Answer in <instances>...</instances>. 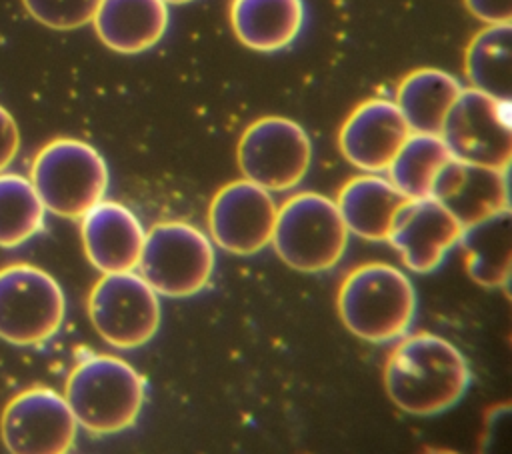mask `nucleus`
<instances>
[{"instance_id":"f257e3e1","label":"nucleus","mask_w":512,"mask_h":454,"mask_svg":"<svg viewBox=\"0 0 512 454\" xmlns=\"http://www.w3.org/2000/svg\"><path fill=\"white\" fill-rule=\"evenodd\" d=\"M470 368L446 338L416 332L402 338L384 364L390 400L412 416H434L452 408L468 390Z\"/></svg>"},{"instance_id":"f03ea898","label":"nucleus","mask_w":512,"mask_h":454,"mask_svg":"<svg viewBox=\"0 0 512 454\" xmlns=\"http://www.w3.org/2000/svg\"><path fill=\"white\" fill-rule=\"evenodd\" d=\"M336 306L348 332L382 344L404 336L410 328L416 314V290L400 268L368 262L346 274Z\"/></svg>"},{"instance_id":"7ed1b4c3","label":"nucleus","mask_w":512,"mask_h":454,"mask_svg":"<svg viewBox=\"0 0 512 454\" xmlns=\"http://www.w3.org/2000/svg\"><path fill=\"white\" fill-rule=\"evenodd\" d=\"M146 396V382L126 360L94 354L68 374L64 400L78 426L92 434H116L130 428Z\"/></svg>"},{"instance_id":"20e7f679","label":"nucleus","mask_w":512,"mask_h":454,"mask_svg":"<svg viewBox=\"0 0 512 454\" xmlns=\"http://www.w3.org/2000/svg\"><path fill=\"white\" fill-rule=\"evenodd\" d=\"M108 180L102 154L78 138L50 140L30 168V182L44 208L72 220L104 198Z\"/></svg>"},{"instance_id":"39448f33","label":"nucleus","mask_w":512,"mask_h":454,"mask_svg":"<svg viewBox=\"0 0 512 454\" xmlns=\"http://www.w3.org/2000/svg\"><path fill=\"white\" fill-rule=\"evenodd\" d=\"M348 234L334 200L318 192H300L278 208L270 244L284 264L314 274L340 262Z\"/></svg>"},{"instance_id":"423d86ee","label":"nucleus","mask_w":512,"mask_h":454,"mask_svg":"<svg viewBox=\"0 0 512 454\" xmlns=\"http://www.w3.org/2000/svg\"><path fill=\"white\" fill-rule=\"evenodd\" d=\"M212 240L182 220H164L144 234L138 274L158 296L188 298L200 292L214 270Z\"/></svg>"},{"instance_id":"0eeeda50","label":"nucleus","mask_w":512,"mask_h":454,"mask_svg":"<svg viewBox=\"0 0 512 454\" xmlns=\"http://www.w3.org/2000/svg\"><path fill=\"white\" fill-rule=\"evenodd\" d=\"M60 284L32 264L0 268V338L14 346H36L54 336L64 320Z\"/></svg>"},{"instance_id":"6e6552de","label":"nucleus","mask_w":512,"mask_h":454,"mask_svg":"<svg viewBox=\"0 0 512 454\" xmlns=\"http://www.w3.org/2000/svg\"><path fill=\"white\" fill-rule=\"evenodd\" d=\"M452 158L508 172L512 158L510 100L462 88L440 128Z\"/></svg>"},{"instance_id":"1a4fd4ad","label":"nucleus","mask_w":512,"mask_h":454,"mask_svg":"<svg viewBox=\"0 0 512 454\" xmlns=\"http://www.w3.org/2000/svg\"><path fill=\"white\" fill-rule=\"evenodd\" d=\"M88 316L98 336L122 350L144 346L160 326V296L130 272L104 274L90 290Z\"/></svg>"},{"instance_id":"9d476101","label":"nucleus","mask_w":512,"mask_h":454,"mask_svg":"<svg viewBox=\"0 0 512 454\" xmlns=\"http://www.w3.org/2000/svg\"><path fill=\"white\" fill-rule=\"evenodd\" d=\"M312 144L306 130L284 116L252 122L238 142V166L246 180L268 192H284L302 182L310 168Z\"/></svg>"},{"instance_id":"9b49d317","label":"nucleus","mask_w":512,"mask_h":454,"mask_svg":"<svg viewBox=\"0 0 512 454\" xmlns=\"http://www.w3.org/2000/svg\"><path fill=\"white\" fill-rule=\"evenodd\" d=\"M78 422L58 392L34 386L4 408L0 434L12 454H64L74 446Z\"/></svg>"},{"instance_id":"f8f14e48","label":"nucleus","mask_w":512,"mask_h":454,"mask_svg":"<svg viewBox=\"0 0 512 454\" xmlns=\"http://www.w3.org/2000/svg\"><path fill=\"white\" fill-rule=\"evenodd\" d=\"M278 206L268 190L242 178L222 186L208 206L210 238L236 256L264 250L274 232Z\"/></svg>"},{"instance_id":"ddd939ff","label":"nucleus","mask_w":512,"mask_h":454,"mask_svg":"<svg viewBox=\"0 0 512 454\" xmlns=\"http://www.w3.org/2000/svg\"><path fill=\"white\" fill-rule=\"evenodd\" d=\"M464 226L436 198H408L396 212L386 242L406 268L418 274L436 270L452 250Z\"/></svg>"},{"instance_id":"4468645a","label":"nucleus","mask_w":512,"mask_h":454,"mask_svg":"<svg viewBox=\"0 0 512 454\" xmlns=\"http://www.w3.org/2000/svg\"><path fill=\"white\" fill-rule=\"evenodd\" d=\"M398 106L384 98L358 104L338 132L342 156L362 172H384L410 136Z\"/></svg>"},{"instance_id":"2eb2a0df","label":"nucleus","mask_w":512,"mask_h":454,"mask_svg":"<svg viewBox=\"0 0 512 454\" xmlns=\"http://www.w3.org/2000/svg\"><path fill=\"white\" fill-rule=\"evenodd\" d=\"M144 228L136 214L114 200H100L80 216V238L88 262L102 274L138 266Z\"/></svg>"},{"instance_id":"dca6fc26","label":"nucleus","mask_w":512,"mask_h":454,"mask_svg":"<svg viewBox=\"0 0 512 454\" xmlns=\"http://www.w3.org/2000/svg\"><path fill=\"white\" fill-rule=\"evenodd\" d=\"M466 228L508 210V172L466 164L452 158L436 176L432 192Z\"/></svg>"},{"instance_id":"f3484780","label":"nucleus","mask_w":512,"mask_h":454,"mask_svg":"<svg viewBox=\"0 0 512 454\" xmlns=\"http://www.w3.org/2000/svg\"><path fill=\"white\" fill-rule=\"evenodd\" d=\"M92 24L106 48L138 54L164 36L168 6L164 0H100Z\"/></svg>"},{"instance_id":"a211bd4d","label":"nucleus","mask_w":512,"mask_h":454,"mask_svg":"<svg viewBox=\"0 0 512 454\" xmlns=\"http://www.w3.org/2000/svg\"><path fill=\"white\" fill-rule=\"evenodd\" d=\"M408 198L388 180L366 172L350 178L338 192L336 208L348 232L372 240H386L398 208Z\"/></svg>"},{"instance_id":"6ab92c4d","label":"nucleus","mask_w":512,"mask_h":454,"mask_svg":"<svg viewBox=\"0 0 512 454\" xmlns=\"http://www.w3.org/2000/svg\"><path fill=\"white\" fill-rule=\"evenodd\" d=\"M230 24L246 48L274 52L298 36L304 4L302 0H232Z\"/></svg>"},{"instance_id":"aec40b11","label":"nucleus","mask_w":512,"mask_h":454,"mask_svg":"<svg viewBox=\"0 0 512 454\" xmlns=\"http://www.w3.org/2000/svg\"><path fill=\"white\" fill-rule=\"evenodd\" d=\"M458 244L464 250L468 276L486 288H504L512 268L510 208L464 228Z\"/></svg>"},{"instance_id":"412c9836","label":"nucleus","mask_w":512,"mask_h":454,"mask_svg":"<svg viewBox=\"0 0 512 454\" xmlns=\"http://www.w3.org/2000/svg\"><path fill=\"white\" fill-rule=\"evenodd\" d=\"M460 90L462 86L452 74L438 68H418L402 78L394 104L412 132L440 134Z\"/></svg>"},{"instance_id":"4be33fe9","label":"nucleus","mask_w":512,"mask_h":454,"mask_svg":"<svg viewBox=\"0 0 512 454\" xmlns=\"http://www.w3.org/2000/svg\"><path fill=\"white\" fill-rule=\"evenodd\" d=\"M464 70L470 88L492 98L510 100L512 94V26L486 24L466 46Z\"/></svg>"},{"instance_id":"5701e85b","label":"nucleus","mask_w":512,"mask_h":454,"mask_svg":"<svg viewBox=\"0 0 512 454\" xmlns=\"http://www.w3.org/2000/svg\"><path fill=\"white\" fill-rule=\"evenodd\" d=\"M452 160L440 134L410 132L388 164V180L406 198H426L438 172Z\"/></svg>"},{"instance_id":"b1692460","label":"nucleus","mask_w":512,"mask_h":454,"mask_svg":"<svg viewBox=\"0 0 512 454\" xmlns=\"http://www.w3.org/2000/svg\"><path fill=\"white\" fill-rule=\"evenodd\" d=\"M44 204L32 182L20 174L0 172V246L14 248L30 240L44 224Z\"/></svg>"},{"instance_id":"393cba45","label":"nucleus","mask_w":512,"mask_h":454,"mask_svg":"<svg viewBox=\"0 0 512 454\" xmlns=\"http://www.w3.org/2000/svg\"><path fill=\"white\" fill-rule=\"evenodd\" d=\"M26 12L52 30H76L92 22L100 0H22Z\"/></svg>"},{"instance_id":"a878e982","label":"nucleus","mask_w":512,"mask_h":454,"mask_svg":"<svg viewBox=\"0 0 512 454\" xmlns=\"http://www.w3.org/2000/svg\"><path fill=\"white\" fill-rule=\"evenodd\" d=\"M468 12L484 24H510L512 0H464Z\"/></svg>"},{"instance_id":"bb28decb","label":"nucleus","mask_w":512,"mask_h":454,"mask_svg":"<svg viewBox=\"0 0 512 454\" xmlns=\"http://www.w3.org/2000/svg\"><path fill=\"white\" fill-rule=\"evenodd\" d=\"M20 148V130L12 114L0 106V172H4Z\"/></svg>"},{"instance_id":"cd10ccee","label":"nucleus","mask_w":512,"mask_h":454,"mask_svg":"<svg viewBox=\"0 0 512 454\" xmlns=\"http://www.w3.org/2000/svg\"><path fill=\"white\" fill-rule=\"evenodd\" d=\"M166 4H186V2H192V0H164Z\"/></svg>"}]
</instances>
